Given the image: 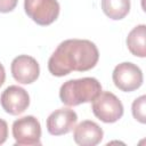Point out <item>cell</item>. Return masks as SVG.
<instances>
[{"mask_svg":"<svg viewBox=\"0 0 146 146\" xmlns=\"http://www.w3.org/2000/svg\"><path fill=\"white\" fill-rule=\"evenodd\" d=\"M102 9L111 19L124 18L130 11V0H102Z\"/></svg>","mask_w":146,"mask_h":146,"instance_id":"12","label":"cell"},{"mask_svg":"<svg viewBox=\"0 0 146 146\" xmlns=\"http://www.w3.org/2000/svg\"><path fill=\"white\" fill-rule=\"evenodd\" d=\"M102 92V84L95 78H81L64 82L59 89L60 102L66 106L91 103Z\"/></svg>","mask_w":146,"mask_h":146,"instance_id":"2","label":"cell"},{"mask_svg":"<svg viewBox=\"0 0 146 146\" xmlns=\"http://www.w3.org/2000/svg\"><path fill=\"white\" fill-rule=\"evenodd\" d=\"M104 137L103 129L94 121L86 120L74 127L73 139L80 146H96Z\"/></svg>","mask_w":146,"mask_h":146,"instance_id":"10","label":"cell"},{"mask_svg":"<svg viewBox=\"0 0 146 146\" xmlns=\"http://www.w3.org/2000/svg\"><path fill=\"white\" fill-rule=\"evenodd\" d=\"M13 78L23 84L33 83L40 75V66L35 58L29 55H19L15 57L10 65Z\"/></svg>","mask_w":146,"mask_h":146,"instance_id":"8","label":"cell"},{"mask_svg":"<svg viewBox=\"0 0 146 146\" xmlns=\"http://www.w3.org/2000/svg\"><path fill=\"white\" fill-rule=\"evenodd\" d=\"M78 121V115L73 110L58 108L47 119V130L52 136L66 135L73 130Z\"/></svg>","mask_w":146,"mask_h":146,"instance_id":"9","label":"cell"},{"mask_svg":"<svg viewBox=\"0 0 146 146\" xmlns=\"http://www.w3.org/2000/svg\"><path fill=\"white\" fill-rule=\"evenodd\" d=\"M0 104L6 113L10 115H19L27 110L30 105V96L24 88L9 86L2 91Z\"/></svg>","mask_w":146,"mask_h":146,"instance_id":"7","label":"cell"},{"mask_svg":"<svg viewBox=\"0 0 146 146\" xmlns=\"http://www.w3.org/2000/svg\"><path fill=\"white\" fill-rule=\"evenodd\" d=\"M11 130L16 146L41 145V125L33 115H26L15 120Z\"/></svg>","mask_w":146,"mask_h":146,"instance_id":"4","label":"cell"},{"mask_svg":"<svg viewBox=\"0 0 146 146\" xmlns=\"http://www.w3.org/2000/svg\"><path fill=\"white\" fill-rule=\"evenodd\" d=\"M8 137V124L5 120L0 119V145L7 140Z\"/></svg>","mask_w":146,"mask_h":146,"instance_id":"15","label":"cell"},{"mask_svg":"<svg viewBox=\"0 0 146 146\" xmlns=\"http://www.w3.org/2000/svg\"><path fill=\"white\" fill-rule=\"evenodd\" d=\"M145 106H146V96L143 95L138 98H136L132 103L131 106V111H132V115L133 117L140 122V123H145L146 122V113H145Z\"/></svg>","mask_w":146,"mask_h":146,"instance_id":"13","label":"cell"},{"mask_svg":"<svg viewBox=\"0 0 146 146\" xmlns=\"http://www.w3.org/2000/svg\"><path fill=\"white\" fill-rule=\"evenodd\" d=\"M98 48L86 39H67L58 44L48 60V70L55 76H64L72 71L86 72L96 66Z\"/></svg>","mask_w":146,"mask_h":146,"instance_id":"1","label":"cell"},{"mask_svg":"<svg viewBox=\"0 0 146 146\" xmlns=\"http://www.w3.org/2000/svg\"><path fill=\"white\" fill-rule=\"evenodd\" d=\"M94 115L105 123H114L119 121L124 112L121 100L111 91H102L91 105Z\"/></svg>","mask_w":146,"mask_h":146,"instance_id":"3","label":"cell"},{"mask_svg":"<svg viewBox=\"0 0 146 146\" xmlns=\"http://www.w3.org/2000/svg\"><path fill=\"white\" fill-rule=\"evenodd\" d=\"M146 26L145 24H140L135 26L127 36V47L129 51L137 57L144 58L146 56Z\"/></svg>","mask_w":146,"mask_h":146,"instance_id":"11","label":"cell"},{"mask_svg":"<svg viewBox=\"0 0 146 146\" xmlns=\"http://www.w3.org/2000/svg\"><path fill=\"white\" fill-rule=\"evenodd\" d=\"M5 80H6V71H5L3 65L0 63V87L3 84Z\"/></svg>","mask_w":146,"mask_h":146,"instance_id":"16","label":"cell"},{"mask_svg":"<svg viewBox=\"0 0 146 146\" xmlns=\"http://www.w3.org/2000/svg\"><path fill=\"white\" fill-rule=\"evenodd\" d=\"M18 0H0V13L13 11L17 6Z\"/></svg>","mask_w":146,"mask_h":146,"instance_id":"14","label":"cell"},{"mask_svg":"<svg viewBox=\"0 0 146 146\" xmlns=\"http://www.w3.org/2000/svg\"><path fill=\"white\" fill-rule=\"evenodd\" d=\"M112 79L117 89L124 92H131L143 84V72L133 63L123 62L116 65L112 73Z\"/></svg>","mask_w":146,"mask_h":146,"instance_id":"6","label":"cell"},{"mask_svg":"<svg viewBox=\"0 0 146 146\" xmlns=\"http://www.w3.org/2000/svg\"><path fill=\"white\" fill-rule=\"evenodd\" d=\"M24 9L38 25L47 26L57 19L60 8L57 0H24Z\"/></svg>","mask_w":146,"mask_h":146,"instance_id":"5","label":"cell"}]
</instances>
